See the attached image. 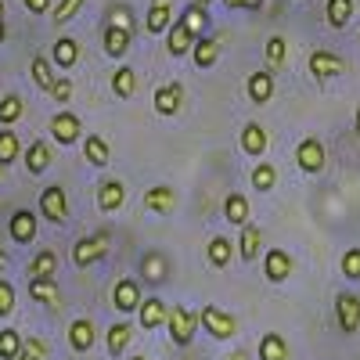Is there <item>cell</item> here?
Returning <instances> with one entry per match:
<instances>
[{
    "label": "cell",
    "instance_id": "cell-1",
    "mask_svg": "<svg viewBox=\"0 0 360 360\" xmlns=\"http://www.w3.org/2000/svg\"><path fill=\"white\" fill-rule=\"evenodd\" d=\"M108 252H112V234H108V231H98V234L83 238V242H76V249H72V263H76V266H90V263L105 259Z\"/></svg>",
    "mask_w": 360,
    "mask_h": 360
},
{
    "label": "cell",
    "instance_id": "cell-2",
    "mask_svg": "<svg viewBox=\"0 0 360 360\" xmlns=\"http://www.w3.org/2000/svg\"><path fill=\"white\" fill-rule=\"evenodd\" d=\"M166 324H169V339L176 346H191L195 328H198V314L188 310V307H173V310H166Z\"/></svg>",
    "mask_w": 360,
    "mask_h": 360
},
{
    "label": "cell",
    "instance_id": "cell-3",
    "mask_svg": "<svg viewBox=\"0 0 360 360\" xmlns=\"http://www.w3.org/2000/svg\"><path fill=\"white\" fill-rule=\"evenodd\" d=\"M198 324H202L213 339H234V335H238V321H234L227 310H220V307H202Z\"/></svg>",
    "mask_w": 360,
    "mask_h": 360
},
{
    "label": "cell",
    "instance_id": "cell-4",
    "mask_svg": "<svg viewBox=\"0 0 360 360\" xmlns=\"http://www.w3.org/2000/svg\"><path fill=\"white\" fill-rule=\"evenodd\" d=\"M335 317H339V328L346 335H353L360 328V299L353 292H339L335 295Z\"/></svg>",
    "mask_w": 360,
    "mask_h": 360
},
{
    "label": "cell",
    "instance_id": "cell-5",
    "mask_svg": "<svg viewBox=\"0 0 360 360\" xmlns=\"http://www.w3.org/2000/svg\"><path fill=\"white\" fill-rule=\"evenodd\" d=\"M40 213H44L51 224H62V220L69 217V198H65V191L58 188V184L44 188V195H40Z\"/></svg>",
    "mask_w": 360,
    "mask_h": 360
},
{
    "label": "cell",
    "instance_id": "cell-6",
    "mask_svg": "<svg viewBox=\"0 0 360 360\" xmlns=\"http://www.w3.org/2000/svg\"><path fill=\"white\" fill-rule=\"evenodd\" d=\"M295 162L303 173H321L324 169V144L317 137H307L303 144H299V152H295Z\"/></svg>",
    "mask_w": 360,
    "mask_h": 360
},
{
    "label": "cell",
    "instance_id": "cell-7",
    "mask_svg": "<svg viewBox=\"0 0 360 360\" xmlns=\"http://www.w3.org/2000/svg\"><path fill=\"white\" fill-rule=\"evenodd\" d=\"M310 72H314L317 79H335V76H342V72H346V62H342L339 54L314 51V54H310Z\"/></svg>",
    "mask_w": 360,
    "mask_h": 360
},
{
    "label": "cell",
    "instance_id": "cell-8",
    "mask_svg": "<svg viewBox=\"0 0 360 360\" xmlns=\"http://www.w3.org/2000/svg\"><path fill=\"white\" fill-rule=\"evenodd\" d=\"M112 303H115V310H123V314L137 310V307H141V285H137L134 278L115 281V288H112Z\"/></svg>",
    "mask_w": 360,
    "mask_h": 360
},
{
    "label": "cell",
    "instance_id": "cell-9",
    "mask_svg": "<svg viewBox=\"0 0 360 360\" xmlns=\"http://www.w3.org/2000/svg\"><path fill=\"white\" fill-rule=\"evenodd\" d=\"M263 270H266V281L281 285V281H288V274H292V256H288L285 249H270L266 259H263Z\"/></svg>",
    "mask_w": 360,
    "mask_h": 360
},
{
    "label": "cell",
    "instance_id": "cell-10",
    "mask_svg": "<svg viewBox=\"0 0 360 360\" xmlns=\"http://www.w3.org/2000/svg\"><path fill=\"white\" fill-rule=\"evenodd\" d=\"M180 105H184V86L180 83H166L155 90V112L159 115H176Z\"/></svg>",
    "mask_w": 360,
    "mask_h": 360
},
{
    "label": "cell",
    "instance_id": "cell-11",
    "mask_svg": "<svg viewBox=\"0 0 360 360\" xmlns=\"http://www.w3.org/2000/svg\"><path fill=\"white\" fill-rule=\"evenodd\" d=\"M51 134L58 137V144H76L79 141V119L72 112H58L51 119Z\"/></svg>",
    "mask_w": 360,
    "mask_h": 360
},
{
    "label": "cell",
    "instance_id": "cell-12",
    "mask_svg": "<svg viewBox=\"0 0 360 360\" xmlns=\"http://www.w3.org/2000/svg\"><path fill=\"white\" fill-rule=\"evenodd\" d=\"M29 295L37 299V303L58 310L62 307V292H58V281L54 278H37V281H29Z\"/></svg>",
    "mask_w": 360,
    "mask_h": 360
},
{
    "label": "cell",
    "instance_id": "cell-13",
    "mask_svg": "<svg viewBox=\"0 0 360 360\" xmlns=\"http://www.w3.org/2000/svg\"><path fill=\"white\" fill-rule=\"evenodd\" d=\"M141 274H144L148 285H162V281L169 278V259H166L162 252H148V256L141 259Z\"/></svg>",
    "mask_w": 360,
    "mask_h": 360
},
{
    "label": "cell",
    "instance_id": "cell-14",
    "mask_svg": "<svg viewBox=\"0 0 360 360\" xmlns=\"http://www.w3.org/2000/svg\"><path fill=\"white\" fill-rule=\"evenodd\" d=\"M11 238L18 245H29L37 238V213H29V209H18L11 217Z\"/></svg>",
    "mask_w": 360,
    "mask_h": 360
},
{
    "label": "cell",
    "instance_id": "cell-15",
    "mask_svg": "<svg viewBox=\"0 0 360 360\" xmlns=\"http://www.w3.org/2000/svg\"><path fill=\"white\" fill-rule=\"evenodd\" d=\"M123 202H127V188L119 184V180H105V184L98 188V209L101 213H115Z\"/></svg>",
    "mask_w": 360,
    "mask_h": 360
},
{
    "label": "cell",
    "instance_id": "cell-16",
    "mask_svg": "<svg viewBox=\"0 0 360 360\" xmlns=\"http://www.w3.org/2000/svg\"><path fill=\"white\" fill-rule=\"evenodd\" d=\"M191 54H195V65L198 69H213L220 62V40H209V37H198L191 44Z\"/></svg>",
    "mask_w": 360,
    "mask_h": 360
},
{
    "label": "cell",
    "instance_id": "cell-17",
    "mask_svg": "<svg viewBox=\"0 0 360 360\" xmlns=\"http://www.w3.org/2000/svg\"><path fill=\"white\" fill-rule=\"evenodd\" d=\"M173 22V0H152L148 8V33H166Z\"/></svg>",
    "mask_w": 360,
    "mask_h": 360
},
{
    "label": "cell",
    "instance_id": "cell-18",
    "mask_svg": "<svg viewBox=\"0 0 360 360\" xmlns=\"http://www.w3.org/2000/svg\"><path fill=\"white\" fill-rule=\"evenodd\" d=\"M54 270H58V252L44 249V252H37L33 259H29L25 274H29V281H37V278H54Z\"/></svg>",
    "mask_w": 360,
    "mask_h": 360
},
{
    "label": "cell",
    "instance_id": "cell-19",
    "mask_svg": "<svg viewBox=\"0 0 360 360\" xmlns=\"http://www.w3.org/2000/svg\"><path fill=\"white\" fill-rule=\"evenodd\" d=\"M69 346L76 353H86L90 346H94V324H90L86 317H79V321L69 324Z\"/></svg>",
    "mask_w": 360,
    "mask_h": 360
},
{
    "label": "cell",
    "instance_id": "cell-20",
    "mask_svg": "<svg viewBox=\"0 0 360 360\" xmlns=\"http://www.w3.org/2000/svg\"><path fill=\"white\" fill-rule=\"evenodd\" d=\"M83 159H86L90 166H98V169H105V166H108V159H112V148L105 144V137H98V134H90V137H86V144H83Z\"/></svg>",
    "mask_w": 360,
    "mask_h": 360
},
{
    "label": "cell",
    "instance_id": "cell-21",
    "mask_svg": "<svg viewBox=\"0 0 360 360\" xmlns=\"http://www.w3.org/2000/svg\"><path fill=\"white\" fill-rule=\"evenodd\" d=\"M127 51H130V29L108 25V29H105V54H108V58H123Z\"/></svg>",
    "mask_w": 360,
    "mask_h": 360
},
{
    "label": "cell",
    "instance_id": "cell-22",
    "mask_svg": "<svg viewBox=\"0 0 360 360\" xmlns=\"http://www.w3.org/2000/svg\"><path fill=\"white\" fill-rule=\"evenodd\" d=\"M144 205L152 209V213H173L176 195H173V188H166V184H155L152 191H144Z\"/></svg>",
    "mask_w": 360,
    "mask_h": 360
},
{
    "label": "cell",
    "instance_id": "cell-23",
    "mask_svg": "<svg viewBox=\"0 0 360 360\" xmlns=\"http://www.w3.org/2000/svg\"><path fill=\"white\" fill-rule=\"evenodd\" d=\"M166 303L162 299H144V303L137 307V314H141V328H148V332H152V328H159V324H166Z\"/></svg>",
    "mask_w": 360,
    "mask_h": 360
},
{
    "label": "cell",
    "instance_id": "cell-24",
    "mask_svg": "<svg viewBox=\"0 0 360 360\" xmlns=\"http://www.w3.org/2000/svg\"><path fill=\"white\" fill-rule=\"evenodd\" d=\"M191 44H195V37L188 33L180 22H173L169 29H166V51L173 54V58H180V54H188L191 51Z\"/></svg>",
    "mask_w": 360,
    "mask_h": 360
},
{
    "label": "cell",
    "instance_id": "cell-25",
    "mask_svg": "<svg viewBox=\"0 0 360 360\" xmlns=\"http://www.w3.org/2000/svg\"><path fill=\"white\" fill-rule=\"evenodd\" d=\"M245 90H249V98L256 105H266L270 98H274V76H270V72H252Z\"/></svg>",
    "mask_w": 360,
    "mask_h": 360
},
{
    "label": "cell",
    "instance_id": "cell-26",
    "mask_svg": "<svg viewBox=\"0 0 360 360\" xmlns=\"http://www.w3.org/2000/svg\"><path fill=\"white\" fill-rule=\"evenodd\" d=\"M266 130L259 127V123H245V130H242V152L245 155H263L266 152Z\"/></svg>",
    "mask_w": 360,
    "mask_h": 360
},
{
    "label": "cell",
    "instance_id": "cell-27",
    "mask_svg": "<svg viewBox=\"0 0 360 360\" xmlns=\"http://www.w3.org/2000/svg\"><path fill=\"white\" fill-rule=\"evenodd\" d=\"M76 62H79V44L72 37H58V44H54V65L58 69H72Z\"/></svg>",
    "mask_w": 360,
    "mask_h": 360
},
{
    "label": "cell",
    "instance_id": "cell-28",
    "mask_svg": "<svg viewBox=\"0 0 360 360\" xmlns=\"http://www.w3.org/2000/svg\"><path fill=\"white\" fill-rule=\"evenodd\" d=\"M259 360H288V342L278 332H266L259 339Z\"/></svg>",
    "mask_w": 360,
    "mask_h": 360
},
{
    "label": "cell",
    "instance_id": "cell-29",
    "mask_svg": "<svg viewBox=\"0 0 360 360\" xmlns=\"http://www.w3.org/2000/svg\"><path fill=\"white\" fill-rule=\"evenodd\" d=\"M47 166H51V148H47L44 141H37V144H29V152H25V169L40 176V173H44Z\"/></svg>",
    "mask_w": 360,
    "mask_h": 360
},
{
    "label": "cell",
    "instance_id": "cell-30",
    "mask_svg": "<svg viewBox=\"0 0 360 360\" xmlns=\"http://www.w3.org/2000/svg\"><path fill=\"white\" fill-rule=\"evenodd\" d=\"M112 90H115V98H134V90H137V72H134L130 65L115 69V76H112Z\"/></svg>",
    "mask_w": 360,
    "mask_h": 360
},
{
    "label": "cell",
    "instance_id": "cell-31",
    "mask_svg": "<svg viewBox=\"0 0 360 360\" xmlns=\"http://www.w3.org/2000/svg\"><path fill=\"white\" fill-rule=\"evenodd\" d=\"M130 339H134V328H130V324H123V321L112 324V328H108V353L119 356V353L130 346Z\"/></svg>",
    "mask_w": 360,
    "mask_h": 360
},
{
    "label": "cell",
    "instance_id": "cell-32",
    "mask_svg": "<svg viewBox=\"0 0 360 360\" xmlns=\"http://www.w3.org/2000/svg\"><path fill=\"white\" fill-rule=\"evenodd\" d=\"M205 22H209V15H205V4H191V8L184 11V15H180V25H184L191 37H202Z\"/></svg>",
    "mask_w": 360,
    "mask_h": 360
},
{
    "label": "cell",
    "instance_id": "cell-33",
    "mask_svg": "<svg viewBox=\"0 0 360 360\" xmlns=\"http://www.w3.org/2000/svg\"><path fill=\"white\" fill-rule=\"evenodd\" d=\"M259 227L256 224H242V259L245 263H252L256 256H259Z\"/></svg>",
    "mask_w": 360,
    "mask_h": 360
},
{
    "label": "cell",
    "instance_id": "cell-34",
    "mask_svg": "<svg viewBox=\"0 0 360 360\" xmlns=\"http://www.w3.org/2000/svg\"><path fill=\"white\" fill-rule=\"evenodd\" d=\"M224 217H227L231 224H245V220H249V202H245V195H227Z\"/></svg>",
    "mask_w": 360,
    "mask_h": 360
},
{
    "label": "cell",
    "instance_id": "cell-35",
    "mask_svg": "<svg viewBox=\"0 0 360 360\" xmlns=\"http://www.w3.org/2000/svg\"><path fill=\"white\" fill-rule=\"evenodd\" d=\"M353 15V0H328V25L342 29Z\"/></svg>",
    "mask_w": 360,
    "mask_h": 360
},
{
    "label": "cell",
    "instance_id": "cell-36",
    "mask_svg": "<svg viewBox=\"0 0 360 360\" xmlns=\"http://www.w3.org/2000/svg\"><path fill=\"white\" fill-rule=\"evenodd\" d=\"M209 263L213 266H227L231 263V238L217 234L213 242H209Z\"/></svg>",
    "mask_w": 360,
    "mask_h": 360
},
{
    "label": "cell",
    "instance_id": "cell-37",
    "mask_svg": "<svg viewBox=\"0 0 360 360\" xmlns=\"http://www.w3.org/2000/svg\"><path fill=\"white\" fill-rule=\"evenodd\" d=\"M263 54H266V62L274 65V69H281V65L288 62V44H285V37H270Z\"/></svg>",
    "mask_w": 360,
    "mask_h": 360
},
{
    "label": "cell",
    "instance_id": "cell-38",
    "mask_svg": "<svg viewBox=\"0 0 360 360\" xmlns=\"http://www.w3.org/2000/svg\"><path fill=\"white\" fill-rule=\"evenodd\" d=\"M18 119H22V98L18 94H4V98H0V123H18Z\"/></svg>",
    "mask_w": 360,
    "mask_h": 360
},
{
    "label": "cell",
    "instance_id": "cell-39",
    "mask_svg": "<svg viewBox=\"0 0 360 360\" xmlns=\"http://www.w3.org/2000/svg\"><path fill=\"white\" fill-rule=\"evenodd\" d=\"M18 349H22V335L15 328H4V332H0V360H15Z\"/></svg>",
    "mask_w": 360,
    "mask_h": 360
},
{
    "label": "cell",
    "instance_id": "cell-40",
    "mask_svg": "<svg viewBox=\"0 0 360 360\" xmlns=\"http://www.w3.org/2000/svg\"><path fill=\"white\" fill-rule=\"evenodd\" d=\"M47 353H51V346L44 339H22V349L15 360H47Z\"/></svg>",
    "mask_w": 360,
    "mask_h": 360
},
{
    "label": "cell",
    "instance_id": "cell-41",
    "mask_svg": "<svg viewBox=\"0 0 360 360\" xmlns=\"http://www.w3.org/2000/svg\"><path fill=\"white\" fill-rule=\"evenodd\" d=\"M29 72H33V83H37L40 90H51L54 72H51V62H47V58H33V65H29Z\"/></svg>",
    "mask_w": 360,
    "mask_h": 360
},
{
    "label": "cell",
    "instance_id": "cell-42",
    "mask_svg": "<svg viewBox=\"0 0 360 360\" xmlns=\"http://www.w3.org/2000/svg\"><path fill=\"white\" fill-rule=\"evenodd\" d=\"M15 159H18V134L0 130V166H8Z\"/></svg>",
    "mask_w": 360,
    "mask_h": 360
},
{
    "label": "cell",
    "instance_id": "cell-43",
    "mask_svg": "<svg viewBox=\"0 0 360 360\" xmlns=\"http://www.w3.org/2000/svg\"><path fill=\"white\" fill-rule=\"evenodd\" d=\"M274 180H278L274 166H266V162H259V166L252 169V188H256V191H270V188H274Z\"/></svg>",
    "mask_w": 360,
    "mask_h": 360
},
{
    "label": "cell",
    "instance_id": "cell-44",
    "mask_svg": "<svg viewBox=\"0 0 360 360\" xmlns=\"http://www.w3.org/2000/svg\"><path fill=\"white\" fill-rule=\"evenodd\" d=\"M79 8H83V0H62V4L54 8V22H58V25H62V22H69V18H72Z\"/></svg>",
    "mask_w": 360,
    "mask_h": 360
},
{
    "label": "cell",
    "instance_id": "cell-45",
    "mask_svg": "<svg viewBox=\"0 0 360 360\" xmlns=\"http://www.w3.org/2000/svg\"><path fill=\"white\" fill-rule=\"evenodd\" d=\"M47 94H51V98H54L58 105H65V101L72 98V83H69V79H54V83H51V90H47Z\"/></svg>",
    "mask_w": 360,
    "mask_h": 360
},
{
    "label": "cell",
    "instance_id": "cell-46",
    "mask_svg": "<svg viewBox=\"0 0 360 360\" xmlns=\"http://www.w3.org/2000/svg\"><path fill=\"white\" fill-rule=\"evenodd\" d=\"M15 310V288L11 281H0V317H8Z\"/></svg>",
    "mask_w": 360,
    "mask_h": 360
},
{
    "label": "cell",
    "instance_id": "cell-47",
    "mask_svg": "<svg viewBox=\"0 0 360 360\" xmlns=\"http://www.w3.org/2000/svg\"><path fill=\"white\" fill-rule=\"evenodd\" d=\"M342 274L346 278H360V249H349L342 256Z\"/></svg>",
    "mask_w": 360,
    "mask_h": 360
},
{
    "label": "cell",
    "instance_id": "cell-48",
    "mask_svg": "<svg viewBox=\"0 0 360 360\" xmlns=\"http://www.w3.org/2000/svg\"><path fill=\"white\" fill-rule=\"evenodd\" d=\"M22 4L33 11V15H47L51 11V0H22Z\"/></svg>",
    "mask_w": 360,
    "mask_h": 360
},
{
    "label": "cell",
    "instance_id": "cell-49",
    "mask_svg": "<svg viewBox=\"0 0 360 360\" xmlns=\"http://www.w3.org/2000/svg\"><path fill=\"white\" fill-rule=\"evenodd\" d=\"M227 8H245V11H259L263 0H227Z\"/></svg>",
    "mask_w": 360,
    "mask_h": 360
},
{
    "label": "cell",
    "instance_id": "cell-50",
    "mask_svg": "<svg viewBox=\"0 0 360 360\" xmlns=\"http://www.w3.org/2000/svg\"><path fill=\"white\" fill-rule=\"evenodd\" d=\"M4 37H8V29H4V18H0V44H4Z\"/></svg>",
    "mask_w": 360,
    "mask_h": 360
},
{
    "label": "cell",
    "instance_id": "cell-51",
    "mask_svg": "<svg viewBox=\"0 0 360 360\" xmlns=\"http://www.w3.org/2000/svg\"><path fill=\"white\" fill-rule=\"evenodd\" d=\"M231 360H249V356H245V353H234V356H231Z\"/></svg>",
    "mask_w": 360,
    "mask_h": 360
},
{
    "label": "cell",
    "instance_id": "cell-52",
    "mask_svg": "<svg viewBox=\"0 0 360 360\" xmlns=\"http://www.w3.org/2000/svg\"><path fill=\"white\" fill-rule=\"evenodd\" d=\"M356 134H360V105H356Z\"/></svg>",
    "mask_w": 360,
    "mask_h": 360
},
{
    "label": "cell",
    "instance_id": "cell-53",
    "mask_svg": "<svg viewBox=\"0 0 360 360\" xmlns=\"http://www.w3.org/2000/svg\"><path fill=\"white\" fill-rule=\"evenodd\" d=\"M0 18H4V0H0Z\"/></svg>",
    "mask_w": 360,
    "mask_h": 360
},
{
    "label": "cell",
    "instance_id": "cell-54",
    "mask_svg": "<svg viewBox=\"0 0 360 360\" xmlns=\"http://www.w3.org/2000/svg\"><path fill=\"white\" fill-rule=\"evenodd\" d=\"M0 266H4V249H0Z\"/></svg>",
    "mask_w": 360,
    "mask_h": 360
},
{
    "label": "cell",
    "instance_id": "cell-55",
    "mask_svg": "<svg viewBox=\"0 0 360 360\" xmlns=\"http://www.w3.org/2000/svg\"><path fill=\"white\" fill-rule=\"evenodd\" d=\"M0 176H4V166H0Z\"/></svg>",
    "mask_w": 360,
    "mask_h": 360
},
{
    "label": "cell",
    "instance_id": "cell-56",
    "mask_svg": "<svg viewBox=\"0 0 360 360\" xmlns=\"http://www.w3.org/2000/svg\"><path fill=\"white\" fill-rule=\"evenodd\" d=\"M134 360H144V356H134Z\"/></svg>",
    "mask_w": 360,
    "mask_h": 360
},
{
    "label": "cell",
    "instance_id": "cell-57",
    "mask_svg": "<svg viewBox=\"0 0 360 360\" xmlns=\"http://www.w3.org/2000/svg\"><path fill=\"white\" fill-rule=\"evenodd\" d=\"M198 4H205V0H198Z\"/></svg>",
    "mask_w": 360,
    "mask_h": 360
}]
</instances>
